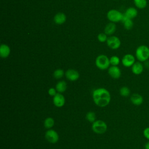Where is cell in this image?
<instances>
[{"mask_svg": "<svg viewBox=\"0 0 149 149\" xmlns=\"http://www.w3.org/2000/svg\"><path fill=\"white\" fill-rule=\"evenodd\" d=\"M135 55L139 61L144 62L149 58V48L145 45L139 46L136 49Z\"/></svg>", "mask_w": 149, "mask_h": 149, "instance_id": "2", "label": "cell"}, {"mask_svg": "<svg viewBox=\"0 0 149 149\" xmlns=\"http://www.w3.org/2000/svg\"><path fill=\"white\" fill-rule=\"evenodd\" d=\"M123 24V26L125 29L126 30H130L132 29L133 26V22L132 21V19H127L125 20L123 22H122Z\"/></svg>", "mask_w": 149, "mask_h": 149, "instance_id": "24", "label": "cell"}, {"mask_svg": "<svg viewBox=\"0 0 149 149\" xmlns=\"http://www.w3.org/2000/svg\"><path fill=\"white\" fill-rule=\"evenodd\" d=\"M123 14L120 12L115 10V9H111L109 10L107 13V18L109 21L111 22H118L122 20Z\"/></svg>", "mask_w": 149, "mask_h": 149, "instance_id": "5", "label": "cell"}, {"mask_svg": "<svg viewBox=\"0 0 149 149\" xmlns=\"http://www.w3.org/2000/svg\"><path fill=\"white\" fill-rule=\"evenodd\" d=\"M98 40L101 42H104L107 41L108 38L107 35L105 33H100L97 36Z\"/></svg>", "mask_w": 149, "mask_h": 149, "instance_id": "26", "label": "cell"}, {"mask_svg": "<svg viewBox=\"0 0 149 149\" xmlns=\"http://www.w3.org/2000/svg\"><path fill=\"white\" fill-rule=\"evenodd\" d=\"M107 123L102 120H96L91 125V129L96 134H104L107 132Z\"/></svg>", "mask_w": 149, "mask_h": 149, "instance_id": "3", "label": "cell"}, {"mask_svg": "<svg viewBox=\"0 0 149 149\" xmlns=\"http://www.w3.org/2000/svg\"><path fill=\"white\" fill-rule=\"evenodd\" d=\"M45 139L50 143H56L59 140V134L54 129H48L45 133Z\"/></svg>", "mask_w": 149, "mask_h": 149, "instance_id": "6", "label": "cell"}, {"mask_svg": "<svg viewBox=\"0 0 149 149\" xmlns=\"http://www.w3.org/2000/svg\"><path fill=\"white\" fill-rule=\"evenodd\" d=\"M53 104L58 107L61 108L64 106L65 104V98L62 93H57L53 97Z\"/></svg>", "mask_w": 149, "mask_h": 149, "instance_id": "9", "label": "cell"}, {"mask_svg": "<svg viewBox=\"0 0 149 149\" xmlns=\"http://www.w3.org/2000/svg\"><path fill=\"white\" fill-rule=\"evenodd\" d=\"M55 124V120L54 118L51 117H48L45 119L44 121V126L47 129H51Z\"/></svg>", "mask_w": 149, "mask_h": 149, "instance_id": "19", "label": "cell"}, {"mask_svg": "<svg viewBox=\"0 0 149 149\" xmlns=\"http://www.w3.org/2000/svg\"><path fill=\"white\" fill-rule=\"evenodd\" d=\"M48 94H49L50 96L54 97V96H55V95L56 94L57 91H56V90L55 88L51 87V88H49L48 89Z\"/></svg>", "mask_w": 149, "mask_h": 149, "instance_id": "27", "label": "cell"}, {"mask_svg": "<svg viewBox=\"0 0 149 149\" xmlns=\"http://www.w3.org/2000/svg\"><path fill=\"white\" fill-rule=\"evenodd\" d=\"M119 94L122 97H127L130 94V90L126 86H123L119 90Z\"/></svg>", "mask_w": 149, "mask_h": 149, "instance_id": "21", "label": "cell"}, {"mask_svg": "<svg viewBox=\"0 0 149 149\" xmlns=\"http://www.w3.org/2000/svg\"><path fill=\"white\" fill-rule=\"evenodd\" d=\"M131 69L133 74L139 75L142 73L144 69V66L141 62H136L131 67Z\"/></svg>", "mask_w": 149, "mask_h": 149, "instance_id": "12", "label": "cell"}, {"mask_svg": "<svg viewBox=\"0 0 149 149\" xmlns=\"http://www.w3.org/2000/svg\"><path fill=\"white\" fill-rule=\"evenodd\" d=\"M109 75L114 79H119L121 76V70L118 66H111L108 69Z\"/></svg>", "mask_w": 149, "mask_h": 149, "instance_id": "11", "label": "cell"}, {"mask_svg": "<svg viewBox=\"0 0 149 149\" xmlns=\"http://www.w3.org/2000/svg\"><path fill=\"white\" fill-rule=\"evenodd\" d=\"M144 149H149V141L145 144Z\"/></svg>", "mask_w": 149, "mask_h": 149, "instance_id": "30", "label": "cell"}, {"mask_svg": "<svg viewBox=\"0 0 149 149\" xmlns=\"http://www.w3.org/2000/svg\"><path fill=\"white\" fill-rule=\"evenodd\" d=\"M131 102L136 106H139L143 102V98L142 95L138 93H134L130 97Z\"/></svg>", "mask_w": 149, "mask_h": 149, "instance_id": "13", "label": "cell"}, {"mask_svg": "<svg viewBox=\"0 0 149 149\" xmlns=\"http://www.w3.org/2000/svg\"><path fill=\"white\" fill-rule=\"evenodd\" d=\"M86 118L87 121L93 123L95 120H96V115L95 112L92 111L88 112L86 115Z\"/></svg>", "mask_w": 149, "mask_h": 149, "instance_id": "23", "label": "cell"}, {"mask_svg": "<svg viewBox=\"0 0 149 149\" xmlns=\"http://www.w3.org/2000/svg\"><path fill=\"white\" fill-rule=\"evenodd\" d=\"M143 135L146 139L149 140V127H147L144 129Z\"/></svg>", "mask_w": 149, "mask_h": 149, "instance_id": "28", "label": "cell"}, {"mask_svg": "<svg viewBox=\"0 0 149 149\" xmlns=\"http://www.w3.org/2000/svg\"><path fill=\"white\" fill-rule=\"evenodd\" d=\"M144 66L149 69V61H146L144 62Z\"/></svg>", "mask_w": 149, "mask_h": 149, "instance_id": "29", "label": "cell"}, {"mask_svg": "<svg viewBox=\"0 0 149 149\" xmlns=\"http://www.w3.org/2000/svg\"><path fill=\"white\" fill-rule=\"evenodd\" d=\"M65 74V73L63 69H57L54 70L53 73V76L55 79H60Z\"/></svg>", "mask_w": 149, "mask_h": 149, "instance_id": "22", "label": "cell"}, {"mask_svg": "<svg viewBox=\"0 0 149 149\" xmlns=\"http://www.w3.org/2000/svg\"><path fill=\"white\" fill-rule=\"evenodd\" d=\"M96 66L100 70H106L109 68L110 64L109 58L105 55H98L95 61Z\"/></svg>", "mask_w": 149, "mask_h": 149, "instance_id": "4", "label": "cell"}, {"mask_svg": "<svg viewBox=\"0 0 149 149\" xmlns=\"http://www.w3.org/2000/svg\"><path fill=\"white\" fill-rule=\"evenodd\" d=\"M66 20V16L65 13L62 12H59L56 13L54 17V21L56 24H62Z\"/></svg>", "mask_w": 149, "mask_h": 149, "instance_id": "15", "label": "cell"}, {"mask_svg": "<svg viewBox=\"0 0 149 149\" xmlns=\"http://www.w3.org/2000/svg\"><path fill=\"white\" fill-rule=\"evenodd\" d=\"M65 76L68 80L74 81L79 79L80 74L77 70L73 69H69L66 71Z\"/></svg>", "mask_w": 149, "mask_h": 149, "instance_id": "10", "label": "cell"}, {"mask_svg": "<svg viewBox=\"0 0 149 149\" xmlns=\"http://www.w3.org/2000/svg\"><path fill=\"white\" fill-rule=\"evenodd\" d=\"M116 28V24L113 22H111L106 25L104 29V32L107 35H111L115 33Z\"/></svg>", "mask_w": 149, "mask_h": 149, "instance_id": "18", "label": "cell"}, {"mask_svg": "<svg viewBox=\"0 0 149 149\" xmlns=\"http://www.w3.org/2000/svg\"><path fill=\"white\" fill-rule=\"evenodd\" d=\"M92 98L94 104L100 107H107L111 101L110 93L105 88L100 87L93 90Z\"/></svg>", "mask_w": 149, "mask_h": 149, "instance_id": "1", "label": "cell"}, {"mask_svg": "<svg viewBox=\"0 0 149 149\" xmlns=\"http://www.w3.org/2000/svg\"><path fill=\"white\" fill-rule=\"evenodd\" d=\"M109 61L112 66H118L120 63V59L118 56L113 55L109 58Z\"/></svg>", "mask_w": 149, "mask_h": 149, "instance_id": "25", "label": "cell"}, {"mask_svg": "<svg viewBox=\"0 0 149 149\" xmlns=\"http://www.w3.org/2000/svg\"><path fill=\"white\" fill-rule=\"evenodd\" d=\"M107 45L112 49H116L119 48L121 45L120 39L116 36H111L108 38L107 40Z\"/></svg>", "mask_w": 149, "mask_h": 149, "instance_id": "7", "label": "cell"}, {"mask_svg": "<svg viewBox=\"0 0 149 149\" xmlns=\"http://www.w3.org/2000/svg\"><path fill=\"white\" fill-rule=\"evenodd\" d=\"M10 53V47L5 44H2L0 46V56L2 58H6Z\"/></svg>", "mask_w": 149, "mask_h": 149, "instance_id": "14", "label": "cell"}, {"mask_svg": "<svg viewBox=\"0 0 149 149\" xmlns=\"http://www.w3.org/2000/svg\"><path fill=\"white\" fill-rule=\"evenodd\" d=\"M121 62L122 65L125 67H126V68L132 67V65L136 62L135 57L130 54H127L123 56Z\"/></svg>", "mask_w": 149, "mask_h": 149, "instance_id": "8", "label": "cell"}, {"mask_svg": "<svg viewBox=\"0 0 149 149\" xmlns=\"http://www.w3.org/2000/svg\"><path fill=\"white\" fill-rule=\"evenodd\" d=\"M55 88L58 93H63L67 88V83L64 80L59 81L55 85Z\"/></svg>", "mask_w": 149, "mask_h": 149, "instance_id": "16", "label": "cell"}, {"mask_svg": "<svg viewBox=\"0 0 149 149\" xmlns=\"http://www.w3.org/2000/svg\"><path fill=\"white\" fill-rule=\"evenodd\" d=\"M135 6L139 9H144L147 6V0H133Z\"/></svg>", "mask_w": 149, "mask_h": 149, "instance_id": "20", "label": "cell"}, {"mask_svg": "<svg viewBox=\"0 0 149 149\" xmlns=\"http://www.w3.org/2000/svg\"><path fill=\"white\" fill-rule=\"evenodd\" d=\"M125 14L128 18L132 19L137 16V15L138 14V11L134 8L130 7L126 10Z\"/></svg>", "mask_w": 149, "mask_h": 149, "instance_id": "17", "label": "cell"}]
</instances>
